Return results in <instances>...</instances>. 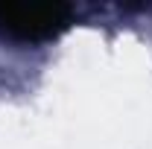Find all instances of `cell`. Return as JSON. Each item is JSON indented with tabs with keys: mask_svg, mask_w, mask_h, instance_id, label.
<instances>
[{
	"mask_svg": "<svg viewBox=\"0 0 152 149\" xmlns=\"http://www.w3.org/2000/svg\"><path fill=\"white\" fill-rule=\"evenodd\" d=\"M70 23L73 9L67 3H0V32L12 41H50Z\"/></svg>",
	"mask_w": 152,
	"mask_h": 149,
	"instance_id": "obj_1",
	"label": "cell"
}]
</instances>
